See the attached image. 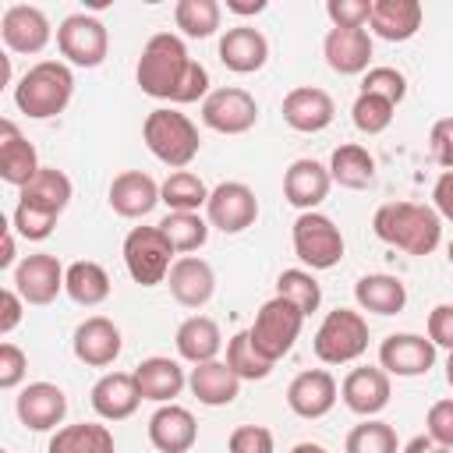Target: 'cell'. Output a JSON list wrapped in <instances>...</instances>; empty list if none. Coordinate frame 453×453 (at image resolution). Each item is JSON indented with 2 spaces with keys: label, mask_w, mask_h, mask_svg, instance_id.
I'll list each match as a JSON object with an SVG mask.
<instances>
[{
  "label": "cell",
  "mask_w": 453,
  "mask_h": 453,
  "mask_svg": "<svg viewBox=\"0 0 453 453\" xmlns=\"http://www.w3.org/2000/svg\"><path fill=\"white\" fill-rule=\"evenodd\" d=\"M134 78H138V88L145 96L166 99V103H177V106L180 103H198L212 92L209 88V71L198 60H191L184 39L173 35V32H156L142 46Z\"/></svg>",
  "instance_id": "cell-1"
},
{
  "label": "cell",
  "mask_w": 453,
  "mask_h": 453,
  "mask_svg": "<svg viewBox=\"0 0 453 453\" xmlns=\"http://www.w3.org/2000/svg\"><path fill=\"white\" fill-rule=\"evenodd\" d=\"M372 230L379 241L407 251V255H432L442 241V216L432 205L418 202H386L372 216Z\"/></svg>",
  "instance_id": "cell-2"
},
{
  "label": "cell",
  "mask_w": 453,
  "mask_h": 453,
  "mask_svg": "<svg viewBox=\"0 0 453 453\" xmlns=\"http://www.w3.org/2000/svg\"><path fill=\"white\" fill-rule=\"evenodd\" d=\"M74 96V74L64 60L32 64L14 85V106L32 120H50L67 110Z\"/></svg>",
  "instance_id": "cell-3"
},
{
  "label": "cell",
  "mask_w": 453,
  "mask_h": 453,
  "mask_svg": "<svg viewBox=\"0 0 453 453\" xmlns=\"http://www.w3.org/2000/svg\"><path fill=\"white\" fill-rule=\"evenodd\" d=\"M142 138H145V149L163 166H173V170H184L198 156V145H202L195 120L180 110H173V106L152 110L142 124Z\"/></svg>",
  "instance_id": "cell-4"
},
{
  "label": "cell",
  "mask_w": 453,
  "mask_h": 453,
  "mask_svg": "<svg viewBox=\"0 0 453 453\" xmlns=\"http://www.w3.org/2000/svg\"><path fill=\"white\" fill-rule=\"evenodd\" d=\"M311 347H315V357L326 361V365L357 361L368 350V322H365V315L350 311V308H333L319 322Z\"/></svg>",
  "instance_id": "cell-5"
},
{
  "label": "cell",
  "mask_w": 453,
  "mask_h": 453,
  "mask_svg": "<svg viewBox=\"0 0 453 453\" xmlns=\"http://www.w3.org/2000/svg\"><path fill=\"white\" fill-rule=\"evenodd\" d=\"M301 326H304V311L297 304H290L287 297L276 294V297H269L258 308V315H255V322H251L248 333H251L255 350L276 365L283 354H290L294 340L301 336Z\"/></svg>",
  "instance_id": "cell-6"
},
{
  "label": "cell",
  "mask_w": 453,
  "mask_h": 453,
  "mask_svg": "<svg viewBox=\"0 0 453 453\" xmlns=\"http://www.w3.org/2000/svg\"><path fill=\"white\" fill-rule=\"evenodd\" d=\"M173 244L159 226H134L124 237V265L138 287H156L173 269Z\"/></svg>",
  "instance_id": "cell-7"
},
{
  "label": "cell",
  "mask_w": 453,
  "mask_h": 453,
  "mask_svg": "<svg viewBox=\"0 0 453 453\" xmlns=\"http://www.w3.org/2000/svg\"><path fill=\"white\" fill-rule=\"evenodd\" d=\"M290 241H294V255L315 273V269H333L340 265L343 258V234L340 226L322 216V212H301L294 219V230H290Z\"/></svg>",
  "instance_id": "cell-8"
},
{
  "label": "cell",
  "mask_w": 453,
  "mask_h": 453,
  "mask_svg": "<svg viewBox=\"0 0 453 453\" xmlns=\"http://www.w3.org/2000/svg\"><path fill=\"white\" fill-rule=\"evenodd\" d=\"M57 50L74 67H99L106 60V50H110V32H106V25L99 18L78 11V14H67L60 21Z\"/></svg>",
  "instance_id": "cell-9"
},
{
  "label": "cell",
  "mask_w": 453,
  "mask_h": 453,
  "mask_svg": "<svg viewBox=\"0 0 453 453\" xmlns=\"http://www.w3.org/2000/svg\"><path fill=\"white\" fill-rule=\"evenodd\" d=\"M202 124L219 134H244L258 124V103L248 88L223 85L202 99Z\"/></svg>",
  "instance_id": "cell-10"
},
{
  "label": "cell",
  "mask_w": 453,
  "mask_h": 453,
  "mask_svg": "<svg viewBox=\"0 0 453 453\" xmlns=\"http://www.w3.org/2000/svg\"><path fill=\"white\" fill-rule=\"evenodd\" d=\"M205 219L209 226L223 230V234H241L258 219V198L248 184L241 180H223L209 191L205 202Z\"/></svg>",
  "instance_id": "cell-11"
},
{
  "label": "cell",
  "mask_w": 453,
  "mask_h": 453,
  "mask_svg": "<svg viewBox=\"0 0 453 453\" xmlns=\"http://www.w3.org/2000/svg\"><path fill=\"white\" fill-rule=\"evenodd\" d=\"M64 276L67 269L57 262V255L35 251L14 265V290L25 297V304H50L64 290Z\"/></svg>",
  "instance_id": "cell-12"
},
{
  "label": "cell",
  "mask_w": 453,
  "mask_h": 453,
  "mask_svg": "<svg viewBox=\"0 0 453 453\" xmlns=\"http://www.w3.org/2000/svg\"><path fill=\"white\" fill-rule=\"evenodd\" d=\"M432 365H435V343L428 336H418V333H389L379 343V368L386 375L414 379V375H425Z\"/></svg>",
  "instance_id": "cell-13"
},
{
  "label": "cell",
  "mask_w": 453,
  "mask_h": 453,
  "mask_svg": "<svg viewBox=\"0 0 453 453\" xmlns=\"http://www.w3.org/2000/svg\"><path fill=\"white\" fill-rule=\"evenodd\" d=\"M280 113H283V120H287L294 131H301V134H319V131H326V127L333 124L336 103H333V96H329L326 88H319V85H297V88H290V92L283 96Z\"/></svg>",
  "instance_id": "cell-14"
},
{
  "label": "cell",
  "mask_w": 453,
  "mask_h": 453,
  "mask_svg": "<svg viewBox=\"0 0 453 453\" xmlns=\"http://www.w3.org/2000/svg\"><path fill=\"white\" fill-rule=\"evenodd\" d=\"M340 396V386L336 379L326 372V368H308V372H297L287 386V407L304 418V421H315V418H326L333 411Z\"/></svg>",
  "instance_id": "cell-15"
},
{
  "label": "cell",
  "mask_w": 453,
  "mask_h": 453,
  "mask_svg": "<svg viewBox=\"0 0 453 453\" xmlns=\"http://www.w3.org/2000/svg\"><path fill=\"white\" fill-rule=\"evenodd\" d=\"M0 35H4V46L11 53H42L53 28H50V18L32 7V4H11L0 18Z\"/></svg>",
  "instance_id": "cell-16"
},
{
  "label": "cell",
  "mask_w": 453,
  "mask_h": 453,
  "mask_svg": "<svg viewBox=\"0 0 453 453\" xmlns=\"http://www.w3.org/2000/svg\"><path fill=\"white\" fill-rule=\"evenodd\" d=\"M120 347H124L120 329H117L106 315H88V319L74 329V336H71L74 357H78L81 365H88V368H106V365H113L117 354H120Z\"/></svg>",
  "instance_id": "cell-17"
},
{
  "label": "cell",
  "mask_w": 453,
  "mask_h": 453,
  "mask_svg": "<svg viewBox=\"0 0 453 453\" xmlns=\"http://www.w3.org/2000/svg\"><path fill=\"white\" fill-rule=\"evenodd\" d=\"M14 411H18V421L32 432H50L64 421L67 414V396L60 386L53 382H28L18 400H14Z\"/></svg>",
  "instance_id": "cell-18"
},
{
  "label": "cell",
  "mask_w": 453,
  "mask_h": 453,
  "mask_svg": "<svg viewBox=\"0 0 453 453\" xmlns=\"http://www.w3.org/2000/svg\"><path fill=\"white\" fill-rule=\"evenodd\" d=\"M329 188H333L329 166H322L319 159H294L283 173V198L301 212H315L326 202Z\"/></svg>",
  "instance_id": "cell-19"
},
{
  "label": "cell",
  "mask_w": 453,
  "mask_h": 453,
  "mask_svg": "<svg viewBox=\"0 0 453 453\" xmlns=\"http://www.w3.org/2000/svg\"><path fill=\"white\" fill-rule=\"evenodd\" d=\"M166 287H170V294H173L177 304H184V308H205L212 301V294H216V273H212V265L205 258L180 255L173 262L170 276H166Z\"/></svg>",
  "instance_id": "cell-20"
},
{
  "label": "cell",
  "mask_w": 453,
  "mask_h": 453,
  "mask_svg": "<svg viewBox=\"0 0 453 453\" xmlns=\"http://www.w3.org/2000/svg\"><path fill=\"white\" fill-rule=\"evenodd\" d=\"M340 396L354 414L375 418L379 411H386V403L393 396V386H389V375L382 368L365 365V368H350L347 372V379L340 382Z\"/></svg>",
  "instance_id": "cell-21"
},
{
  "label": "cell",
  "mask_w": 453,
  "mask_h": 453,
  "mask_svg": "<svg viewBox=\"0 0 453 453\" xmlns=\"http://www.w3.org/2000/svg\"><path fill=\"white\" fill-rule=\"evenodd\" d=\"M149 442L159 453H188L198 442V421L180 403H159V411L149 418Z\"/></svg>",
  "instance_id": "cell-22"
},
{
  "label": "cell",
  "mask_w": 453,
  "mask_h": 453,
  "mask_svg": "<svg viewBox=\"0 0 453 453\" xmlns=\"http://www.w3.org/2000/svg\"><path fill=\"white\" fill-rule=\"evenodd\" d=\"M219 60L234 74H255L269 60V39L251 25H234L219 35Z\"/></svg>",
  "instance_id": "cell-23"
},
{
  "label": "cell",
  "mask_w": 453,
  "mask_h": 453,
  "mask_svg": "<svg viewBox=\"0 0 453 453\" xmlns=\"http://www.w3.org/2000/svg\"><path fill=\"white\" fill-rule=\"evenodd\" d=\"M159 184L142 170H124L110 180V209L124 219H142L159 205Z\"/></svg>",
  "instance_id": "cell-24"
},
{
  "label": "cell",
  "mask_w": 453,
  "mask_h": 453,
  "mask_svg": "<svg viewBox=\"0 0 453 453\" xmlns=\"http://www.w3.org/2000/svg\"><path fill=\"white\" fill-rule=\"evenodd\" d=\"M322 57L336 74H365L372 60L368 28H329L322 39Z\"/></svg>",
  "instance_id": "cell-25"
},
{
  "label": "cell",
  "mask_w": 453,
  "mask_h": 453,
  "mask_svg": "<svg viewBox=\"0 0 453 453\" xmlns=\"http://www.w3.org/2000/svg\"><path fill=\"white\" fill-rule=\"evenodd\" d=\"M39 156H35V145L18 131L14 120H0V177L11 184V188H25L35 173H39Z\"/></svg>",
  "instance_id": "cell-26"
},
{
  "label": "cell",
  "mask_w": 453,
  "mask_h": 453,
  "mask_svg": "<svg viewBox=\"0 0 453 453\" xmlns=\"http://www.w3.org/2000/svg\"><path fill=\"white\" fill-rule=\"evenodd\" d=\"M92 411L103 418V421H124L138 411L142 403V393H138V382L131 372H106L96 386H92Z\"/></svg>",
  "instance_id": "cell-27"
},
{
  "label": "cell",
  "mask_w": 453,
  "mask_h": 453,
  "mask_svg": "<svg viewBox=\"0 0 453 453\" xmlns=\"http://www.w3.org/2000/svg\"><path fill=\"white\" fill-rule=\"evenodd\" d=\"M425 7L418 0H372V32L386 42H407L418 35Z\"/></svg>",
  "instance_id": "cell-28"
},
{
  "label": "cell",
  "mask_w": 453,
  "mask_h": 453,
  "mask_svg": "<svg viewBox=\"0 0 453 453\" xmlns=\"http://www.w3.org/2000/svg\"><path fill=\"white\" fill-rule=\"evenodd\" d=\"M131 375L138 382L142 400L156 403H173V396H180V389L188 386V375L173 357H145Z\"/></svg>",
  "instance_id": "cell-29"
},
{
  "label": "cell",
  "mask_w": 453,
  "mask_h": 453,
  "mask_svg": "<svg viewBox=\"0 0 453 453\" xmlns=\"http://www.w3.org/2000/svg\"><path fill=\"white\" fill-rule=\"evenodd\" d=\"M354 301L372 315H400L407 304V287L400 276L389 273H368L354 283Z\"/></svg>",
  "instance_id": "cell-30"
},
{
  "label": "cell",
  "mask_w": 453,
  "mask_h": 453,
  "mask_svg": "<svg viewBox=\"0 0 453 453\" xmlns=\"http://www.w3.org/2000/svg\"><path fill=\"white\" fill-rule=\"evenodd\" d=\"M173 343H177V354L184 361L205 365V361H216V354L223 347V333H219V326L209 315H191V319H184L177 326Z\"/></svg>",
  "instance_id": "cell-31"
},
{
  "label": "cell",
  "mask_w": 453,
  "mask_h": 453,
  "mask_svg": "<svg viewBox=\"0 0 453 453\" xmlns=\"http://www.w3.org/2000/svg\"><path fill=\"white\" fill-rule=\"evenodd\" d=\"M188 386H191V393L198 396V403H205V407H226V403H234L237 393H241V379L226 368V361L195 365L191 375H188Z\"/></svg>",
  "instance_id": "cell-32"
},
{
  "label": "cell",
  "mask_w": 453,
  "mask_h": 453,
  "mask_svg": "<svg viewBox=\"0 0 453 453\" xmlns=\"http://www.w3.org/2000/svg\"><path fill=\"white\" fill-rule=\"evenodd\" d=\"M329 177H333V184L350 188V191L372 188L375 184V156L357 142L336 145L329 156Z\"/></svg>",
  "instance_id": "cell-33"
},
{
  "label": "cell",
  "mask_w": 453,
  "mask_h": 453,
  "mask_svg": "<svg viewBox=\"0 0 453 453\" xmlns=\"http://www.w3.org/2000/svg\"><path fill=\"white\" fill-rule=\"evenodd\" d=\"M21 205H32V209H42L50 216H60L71 202V177L57 166H42L18 195Z\"/></svg>",
  "instance_id": "cell-34"
},
{
  "label": "cell",
  "mask_w": 453,
  "mask_h": 453,
  "mask_svg": "<svg viewBox=\"0 0 453 453\" xmlns=\"http://www.w3.org/2000/svg\"><path fill=\"white\" fill-rule=\"evenodd\" d=\"M113 432L106 425L96 421H78V425H64L53 432L46 453H113Z\"/></svg>",
  "instance_id": "cell-35"
},
{
  "label": "cell",
  "mask_w": 453,
  "mask_h": 453,
  "mask_svg": "<svg viewBox=\"0 0 453 453\" xmlns=\"http://www.w3.org/2000/svg\"><path fill=\"white\" fill-rule=\"evenodd\" d=\"M64 290H67V297H71L74 304L96 308V304H103V301L110 297V276H106V269H103L99 262L81 258V262H71V265H67Z\"/></svg>",
  "instance_id": "cell-36"
},
{
  "label": "cell",
  "mask_w": 453,
  "mask_h": 453,
  "mask_svg": "<svg viewBox=\"0 0 453 453\" xmlns=\"http://www.w3.org/2000/svg\"><path fill=\"white\" fill-rule=\"evenodd\" d=\"M159 198L166 202L170 212H198L209 202V188L198 173L191 170H173L163 184H159Z\"/></svg>",
  "instance_id": "cell-37"
},
{
  "label": "cell",
  "mask_w": 453,
  "mask_h": 453,
  "mask_svg": "<svg viewBox=\"0 0 453 453\" xmlns=\"http://www.w3.org/2000/svg\"><path fill=\"white\" fill-rule=\"evenodd\" d=\"M219 18H223V7L216 0H177V7H173V21L188 39L216 35Z\"/></svg>",
  "instance_id": "cell-38"
},
{
  "label": "cell",
  "mask_w": 453,
  "mask_h": 453,
  "mask_svg": "<svg viewBox=\"0 0 453 453\" xmlns=\"http://www.w3.org/2000/svg\"><path fill=\"white\" fill-rule=\"evenodd\" d=\"M156 226L166 234V241L173 244L177 255L198 251L209 241V219H202L198 212H166V219Z\"/></svg>",
  "instance_id": "cell-39"
},
{
  "label": "cell",
  "mask_w": 453,
  "mask_h": 453,
  "mask_svg": "<svg viewBox=\"0 0 453 453\" xmlns=\"http://www.w3.org/2000/svg\"><path fill=\"white\" fill-rule=\"evenodd\" d=\"M226 368L244 382H258V379H265L269 372H273V361L269 357H262L258 350H255V343H251V333L248 329H241V333H234L230 336V343H226Z\"/></svg>",
  "instance_id": "cell-40"
},
{
  "label": "cell",
  "mask_w": 453,
  "mask_h": 453,
  "mask_svg": "<svg viewBox=\"0 0 453 453\" xmlns=\"http://www.w3.org/2000/svg\"><path fill=\"white\" fill-rule=\"evenodd\" d=\"M343 453H400V442H396L393 425L375 421V418H365L361 425H354L347 432Z\"/></svg>",
  "instance_id": "cell-41"
},
{
  "label": "cell",
  "mask_w": 453,
  "mask_h": 453,
  "mask_svg": "<svg viewBox=\"0 0 453 453\" xmlns=\"http://www.w3.org/2000/svg\"><path fill=\"white\" fill-rule=\"evenodd\" d=\"M276 294L287 297L290 304H297L304 311V319L311 311H319V304H322V287L311 276V269H283L276 280Z\"/></svg>",
  "instance_id": "cell-42"
},
{
  "label": "cell",
  "mask_w": 453,
  "mask_h": 453,
  "mask_svg": "<svg viewBox=\"0 0 453 453\" xmlns=\"http://www.w3.org/2000/svg\"><path fill=\"white\" fill-rule=\"evenodd\" d=\"M393 113L396 106L375 92H361L350 106V117H354V127L365 131V134H382L389 124H393Z\"/></svg>",
  "instance_id": "cell-43"
},
{
  "label": "cell",
  "mask_w": 453,
  "mask_h": 453,
  "mask_svg": "<svg viewBox=\"0 0 453 453\" xmlns=\"http://www.w3.org/2000/svg\"><path fill=\"white\" fill-rule=\"evenodd\" d=\"M361 92H375V96H382V99H389L393 106L407 96V78L396 71V67H368L365 71V78H361Z\"/></svg>",
  "instance_id": "cell-44"
},
{
  "label": "cell",
  "mask_w": 453,
  "mask_h": 453,
  "mask_svg": "<svg viewBox=\"0 0 453 453\" xmlns=\"http://www.w3.org/2000/svg\"><path fill=\"white\" fill-rule=\"evenodd\" d=\"M57 219H60V216H50V212H42V209H32V205H21V202H18V209H14V216H11V226H14V234L25 237V241H46V237L53 234Z\"/></svg>",
  "instance_id": "cell-45"
},
{
  "label": "cell",
  "mask_w": 453,
  "mask_h": 453,
  "mask_svg": "<svg viewBox=\"0 0 453 453\" xmlns=\"http://www.w3.org/2000/svg\"><path fill=\"white\" fill-rule=\"evenodd\" d=\"M230 453H276V439L265 425H237L226 439Z\"/></svg>",
  "instance_id": "cell-46"
},
{
  "label": "cell",
  "mask_w": 453,
  "mask_h": 453,
  "mask_svg": "<svg viewBox=\"0 0 453 453\" xmlns=\"http://www.w3.org/2000/svg\"><path fill=\"white\" fill-rule=\"evenodd\" d=\"M333 28H365L372 18V0H326Z\"/></svg>",
  "instance_id": "cell-47"
},
{
  "label": "cell",
  "mask_w": 453,
  "mask_h": 453,
  "mask_svg": "<svg viewBox=\"0 0 453 453\" xmlns=\"http://www.w3.org/2000/svg\"><path fill=\"white\" fill-rule=\"evenodd\" d=\"M425 435H428V439H435L439 446L453 449V396H449V400H435V403L428 407Z\"/></svg>",
  "instance_id": "cell-48"
},
{
  "label": "cell",
  "mask_w": 453,
  "mask_h": 453,
  "mask_svg": "<svg viewBox=\"0 0 453 453\" xmlns=\"http://www.w3.org/2000/svg\"><path fill=\"white\" fill-rule=\"evenodd\" d=\"M28 372V357L18 343H0V389H18Z\"/></svg>",
  "instance_id": "cell-49"
},
{
  "label": "cell",
  "mask_w": 453,
  "mask_h": 453,
  "mask_svg": "<svg viewBox=\"0 0 453 453\" xmlns=\"http://www.w3.org/2000/svg\"><path fill=\"white\" fill-rule=\"evenodd\" d=\"M428 145H432V159L442 170H453V117H442V120L432 124Z\"/></svg>",
  "instance_id": "cell-50"
},
{
  "label": "cell",
  "mask_w": 453,
  "mask_h": 453,
  "mask_svg": "<svg viewBox=\"0 0 453 453\" xmlns=\"http://www.w3.org/2000/svg\"><path fill=\"white\" fill-rule=\"evenodd\" d=\"M428 340L435 347L453 350V304H435L428 311Z\"/></svg>",
  "instance_id": "cell-51"
},
{
  "label": "cell",
  "mask_w": 453,
  "mask_h": 453,
  "mask_svg": "<svg viewBox=\"0 0 453 453\" xmlns=\"http://www.w3.org/2000/svg\"><path fill=\"white\" fill-rule=\"evenodd\" d=\"M21 311H25V297L14 287H4L0 290V336L14 333V326L21 322Z\"/></svg>",
  "instance_id": "cell-52"
},
{
  "label": "cell",
  "mask_w": 453,
  "mask_h": 453,
  "mask_svg": "<svg viewBox=\"0 0 453 453\" xmlns=\"http://www.w3.org/2000/svg\"><path fill=\"white\" fill-rule=\"evenodd\" d=\"M432 209L453 223V170H442L435 188H432Z\"/></svg>",
  "instance_id": "cell-53"
},
{
  "label": "cell",
  "mask_w": 453,
  "mask_h": 453,
  "mask_svg": "<svg viewBox=\"0 0 453 453\" xmlns=\"http://www.w3.org/2000/svg\"><path fill=\"white\" fill-rule=\"evenodd\" d=\"M400 453H449L446 446H439L435 439H428V435H414Z\"/></svg>",
  "instance_id": "cell-54"
},
{
  "label": "cell",
  "mask_w": 453,
  "mask_h": 453,
  "mask_svg": "<svg viewBox=\"0 0 453 453\" xmlns=\"http://www.w3.org/2000/svg\"><path fill=\"white\" fill-rule=\"evenodd\" d=\"M226 11L230 14H262L265 11V0H226Z\"/></svg>",
  "instance_id": "cell-55"
},
{
  "label": "cell",
  "mask_w": 453,
  "mask_h": 453,
  "mask_svg": "<svg viewBox=\"0 0 453 453\" xmlns=\"http://www.w3.org/2000/svg\"><path fill=\"white\" fill-rule=\"evenodd\" d=\"M14 265V226L4 230V251H0V269H11Z\"/></svg>",
  "instance_id": "cell-56"
},
{
  "label": "cell",
  "mask_w": 453,
  "mask_h": 453,
  "mask_svg": "<svg viewBox=\"0 0 453 453\" xmlns=\"http://www.w3.org/2000/svg\"><path fill=\"white\" fill-rule=\"evenodd\" d=\"M290 453H329L326 446H319V442H297Z\"/></svg>",
  "instance_id": "cell-57"
},
{
  "label": "cell",
  "mask_w": 453,
  "mask_h": 453,
  "mask_svg": "<svg viewBox=\"0 0 453 453\" xmlns=\"http://www.w3.org/2000/svg\"><path fill=\"white\" fill-rule=\"evenodd\" d=\"M446 382L453 386V350H449V357H446Z\"/></svg>",
  "instance_id": "cell-58"
},
{
  "label": "cell",
  "mask_w": 453,
  "mask_h": 453,
  "mask_svg": "<svg viewBox=\"0 0 453 453\" xmlns=\"http://www.w3.org/2000/svg\"><path fill=\"white\" fill-rule=\"evenodd\" d=\"M446 258H449V265H453V241L446 244Z\"/></svg>",
  "instance_id": "cell-59"
}]
</instances>
